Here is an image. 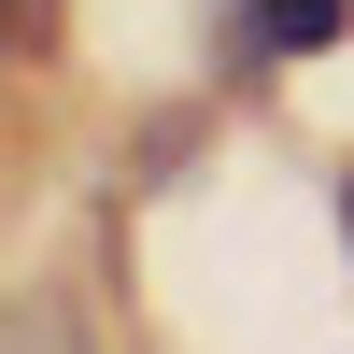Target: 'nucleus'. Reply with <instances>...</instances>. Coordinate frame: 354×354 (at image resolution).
I'll return each instance as SVG.
<instances>
[{"label":"nucleus","instance_id":"nucleus-1","mask_svg":"<svg viewBox=\"0 0 354 354\" xmlns=\"http://www.w3.org/2000/svg\"><path fill=\"white\" fill-rule=\"evenodd\" d=\"M354 0H241V57H326Z\"/></svg>","mask_w":354,"mask_h":354},{"label":"nucleus","instance_id":"nucleus-2","mask_svg":"<svg viewBox=\"0 0 354 354\" xmlns=\"http://www.w3.org/2000/svg\"><path fill=\"white\" fill-rule=\"evenodd\" d=\"M0 43H15V57H57V0H0Z\"/></svg>","mask_w":354,"mask_h":354},{"label":"nucleus","instance_id":"nucleus-3","mask_svg":"<svg viewBox=\"0 0 354 354\" xmlns=\"http://www.w3.org/2000/svg\"><path fill=\"white\" fill-rule=\"evenodd\" d=\"M340 241H354V170H340Z\"/></svg>","mask_w":354,"mask_h":354}]
</instances>
